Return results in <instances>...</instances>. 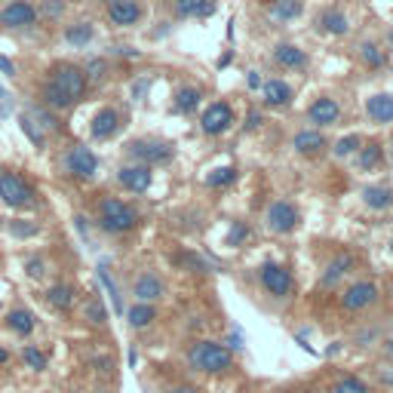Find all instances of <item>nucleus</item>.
<instances>
[{
  "instance_id": "f257e3e1",
  "label": "nucleus",
  "mask_w": 393,
  "mask_h": 393,
  "mask_svg": "<svg viewBox=\"0 0 393 393\" xmlns=\"http://www.w3.org/2000/svg\"><path fill=\"white\" fill-rule=\"evenodd\" d=\"M87 92V71L77 65H55L49 71V80L44 87V102L55 111H65L74 102H80Z\"/></svg>"
},
{
  "instance_id": "f03ea898",
  "label": "nucleus",
  "mask_w": 393,
  "mask_h": 393,
  "mask_svg": "<svg viewBox=\"0 0 393 393\" xmlns=\"http://www.w3.org/2000/svg\"><path fill=\"white\" fill-rule=\"evenodd\" d=\"M191 369L206 372V375H225L234 366V350L218 341H194L188 350Z\"/></svg>"
},
{
  "instance_id": "7ed1b4c3",
  "label": "nucleus",
  "mask_w": 393,
  "mask_h": 393,
  "mask_svg": "<svg viewBox=\"0 0 393 393\" xmlns=\"http://www.w3.org/2000/svg\"><path fill=\"white\" fill-rule=\"evenodd\" d=\"M98 225L108 234H126L139 225V212H135L130 203H123V200L105 197L102 203H98Z\"/></svg>"
},
{
  "instance_id": "20e7f679",
  "label": "nucleus",
  "mask_w": 393,
  "mask_h": 393,
  "mask_svg": "<svg viewBox=\"0 0 393 393\" xmlns=\"http://www.w3.org/2000/svg\"><path fill=\"white\" fill-rule=\"evenodd\" d=\"M0 200L12 209H28V206L37 203V194L19 173H3L0 175Z\"/></svg>"
},
{
  "instance_id": "39448f33",
  "label": "nucleus",
  "mask_w": 393,
  "mask_h": 393,
  "mask_svg": "<svg viewBox=\"0 0 393 393\" xmlns=\"http://www.w3.org/2000/svg\"><path fill=\"white\" fill-rule=\"evenodd\" d=\"M264 225L274 234H292L302 225V212H298L289 200H274V203L264 209Z\"/></svg>"
},
{
  "instance_id": "423d86ee",
  "label": "nucleus",
  "mask_w": 393,
  "mask_h": 393,
  "mask_svg": "<svg viewBox=\"0 0 393 393\" xmlns=\"http://www.w3.org/2000/svg\"><path fill=\"white\" fill-rule=\"evenodd\" d=\"M130 154L135 160H141V166H151V163H166L175 154V148L169 141H154V139H139L130 145Z\"/></svg>"
},
{
  "instance_id": "0eeeda50",
  "label": "nucleus",
  "mask_w": 393,
  "mask_h": 393,
  "mask_svg": "<svg viewBox=\"0 0 393 393\" xmlns=\"http://www.w3.org/2000/svg\"><path fill=\"white\" fill-rule=\"evenodd\" d=\"M261 286L264 292H270L274 298H286L292 289H295V280H292V274L283 268V264H264L261 268Z\"/></svg>"
},
{
  "instance_id": "6e6552de",
  "label": "nucleus",
  "mask_w": 393,
  "mask_h": 393,
  "mask_svg": "<svg viewBox=\"0 0 393 393\" xmlns=\"http://www.w3.org/2000/svg\"><path fill=\"white\" fill-rule=\"evenodd\" d=\"M375 302H378V286L372 280L353 283L350 289H344V295H341V307H344L347 313H356V311H363V307H369Z\"/></svg>"
},
{
  "instance_id": "1a4fd4ad",
  "label": "nucleus",
  "mask_w": 393,
  "mask_h": 393,
  "mask_svg": "<svg viewBox=\"0 0 393 393\" xmlns=\"http://www.w3.org/2000/svg\"><path fill=\"white\" fill-rule=\"evenodd\" d=\"M231 123H234V108L227 102L209 105L203 111V117H200V126H203L206 135H221L225 130H231Z\"/></svg>"
},
{
  "instance_id": "9d476101",
  "label": "nucleus",
  "mask_w": 393,
  "mask_h": 393,
  "mask_svg": "<svg viewBox=\"0 0 393 393\" xmlns=\"http://www.w3.org/2000/svg\"><path fill=\"white\" fill-rule=\"evenodd\" d=\"M34 22H37V10L28 0H12L10 6L0 10V25L6 28H31Z\"/></svg>"
},
{
  "instance_id": "9b49d317",
  "label": "nucleus",
  "mask_w": 393,
  "mask_h": 393,
  "mask_svg": "<svg viewBox=\"0 0 393 393\" xmlns=\"http://www.w3.org/2000/svg\"><path fill=\"white\" fill-rule=\"evenodd\" d=\"M68 173L71 175H77V178H92L96 175V169H98V157L89 151L87 145H74L68 151Z\"/></svg>"
},
{
  "instance_id": "f8f14e48",
  "label": "nucleus",
  "mask_w": 393,
  "mask_h": 393,
  "mask_svg": "<svg viewBox=\"0 0 393 393\" xmlns=\"http://www.w3.org/2000/svg\"><path fill=\"white\" fill-rule=\"evenodd\" d=\"M117 182L123 184L126 191H132V194H145L148 188H151V182H154V175H151V166H123L117 173Z\"/></svg>"
},
{
  "instance_id": "ddd939ff",
  "label": "nucleus",
  "mask_w": 393,
  "mask_h": 393,
  "mask_svg": "<svg viewBox=\"0 0 393 393\" xmlns=\"http://www.w3.org/2000/svg\"><path fill=\"white\" fill-rule=\"evenodd\" d=\"M108 16H111L114 25L130 28V25H135L141 19V6L135 3V0H111V3H108Z\"/></svg>"
},
{
  "instance_id": "4468645a",
  "label": "nucleus",
  "mask_w": 393,
  "mask_h": 393,
  "mask_svg": "<svg viewBox=\"0 0 393 393\" xmlns=\"http://www.w3.org/2000/svg\"><path fill=\"white\" fill-rule=\"evenodd\" d=\"M117 130H120V114H117V111H114V108L96 111V117H92V126H89L92 139L105 141V139H111V135L117 132Z\"/></svg>"
},
{
  "instance_id": "2eb2a0df",
  "label": "nucleus",
  "mask_w": 393,
  "mask_h": 393,
  "mask_svg": "<svg viewBox=\"0 0 393 393\" xmlns=\"http://www.w3.org/2000/svg\"><path fill=\"white\" fill-rule=\"evenodd\" d=\"M366 114L375 123H390L393 120V92H375V96H369Z\"/></svg>"
},
{
  "instance_id": "dca6fc26",
  "label": "nucleus",
  "mask_w": 393,
  "mask_h": 393,
  "mask_svg": "<svg viewBox=\"0 0 393 393\" xmlns=\"http://www.w3.org/2000/svg\"><path fill=\"white\" fill-rule=\"evenodd\" d=\"M338 114H341L338 102L323 96V98H317V102L307 108V120H311V123H317V126H332L335 120H338Z\"/></svg>"
},
{
  "instance_id": "f3484780",
  "label": "nucleus",
  "mask_w": 393,
  "mask_h": 393,
  "mask_svg": "<svg viewBox=\"0 0 393 393\" xmlns=\"http://www.w3.org/2000/svg\"><path fill=\"white\" fill-rule=\"evenodd\" d=\"M274 62L280 68H304L307 65V53L298 44H277L274 46Z\"/></svg>"
},
{
  "instance_id": "a211bd4d",
  "label": "nucleus",
  "mask_w": 393,
  "mask_h": 393,
  "mask_svg": "<svg viewBox=\"0 0 393 393\" xmlns=\"http://www.w3.org/2000/svg\"><path fill=\"white\" fill-rule=\"evenodd\" d=\"M261 92H264V105H270V108H286L292 102V87L286 80L261 83Z\"/></svg>"
},
{
  "instance_id": "6ab92c4d",
  "label": "nucleus",
  "mask_w": 393,
  "mask_h": 393,
  "mask_svg": "<svg viewBox=\"0 0 393 393\" xmlns=\"http://www.w3.org/2000/svg\"><path fill=\"white\" fill-rule=\"evenodd\" d=\"M132 292H135V298H139V302L151 304V302H157V298L163 295V280L157 274H141L139 280H135Z\"/></svg>"
},
{
  "instance_id": "aec40b11",
  "label": "nucleus",
  "mask_w": 393,
  "mask_h": 393,
  "mask_svg": "<svg viewBox=\"0 0 393 393\" xmlns=\"http://www.w3.org/2000/svg\"><path fill=\"white\" fill-rule=\"evenodd\" d=\"M363 203L375 212L390 209L393 206V188H387V184H369V188H363Z\"/></svg>"
},
{
  "instance_id": "412c9836",
  "label": "nucleus",
  "mask_w": 393,
  "mask_h": 393,
  "mask_svg": "<svg viewBox=\"0 0 393 393\" xmlns=\"http://www.w3.org/2000/svg\"><path fill=\"white\" fill-rule=\"evenodd\" d=\"M34 326H37V320H34V313L28 311V307H16V311L6 313V329L22 335V338H28V335L34 332Z\"/></svg>"
},
{
  "instance_id": "4be33fe9",
  "label": "nucleus",
  "mask_w": 393,
  "mask_h": 393,
  "mask_svg": "<svg viewBox=\"0 0 393 393\" xmlns=\"http://www.w3.org/2000/svg\"><path fill=\"white\" fill-rule=\"evenodd\" d=\"M175 12L182 19H206L216 12L212 0H175Z\"/></svg>"
},
{
  "instance_id": "5701e85b",
  "label": "nucleus",
  "mask_w": 393,
  "mask_h": 393,
  "mask_svg": "<svg viewBox=\"0 0 393 393\" xmlns=\"http://www.w3.org/2000/svg\"><path fill=\"white\" fill-rule=\"evenodd\" d=\"M317 25L323 28L326 34H332V37H344V34L350 31V22H347V16L341 10H326L323 16L317 19Z\"/></svg>"
},
{
  "instance_id": "b1692460",
  "label": "nucleus",
  "mask_w": 393,
  "mask_h": 393,
  "mask_svg": "<svg viewBox=\"0 0 393 393\" xmlns=\"http://www.w3.org/2000/svg\"><path fill=\"white\" fill-rule=\"evenodd\" d=\"M292 148L304 157H313L326 148V139H323V132H298L295 141H292Z\"/></svg>"
},
{
  "instance_id": "393cba45",
  "label": "nucleus",
  "mask_w": 393,
  "mask_h": 393,
  "mask_svg": "<svg viewBox=\"0 0 393 393\" xmlns=\"http://www.w3.org/2000/svg\"><path fill=\"white\" fill-rule=\"evenodd\" d=\"M302 0H274V6H270V19L274 22H292V19L302 16Z\"/></svg>"
},
{
  "instance_id": "a878e982",
  "label": "nucleus",
  "mask_w": 393,
  "mask_h": 393,
  "mask_svg": "<svg viewBox=\"0 0 393 393\" xmlns=\"http://www.w3.org/2000/svg\"><path fill=\"white\" fill-rule=\"evenodd\" d=\"M350 264H353V255H347V252L344 255H335V259L329 261L326 274H323V286H335L350 270Z\"/></svg>"
},
{
  "instance_id": "bb28decb",
  "label": "nucleus",
  "mask_w": 393,
  "mask_h": 393,
  "mask_svg": "<svg viewBox=\"0 0 393 393\" xmlns=\"http://www.w3.org/2000/svg\"><path fill=\"white\" fill-rule=\"evenodd\" d=\"M126 320H130L132 329H145V326H151L157 320V311H154V304L139 302V304H132L130 311H126Z\"/></svg>"
},
{
  "instance_id": "cd10ccee",
  "label": "nucleus",
  "mask_w": 393,
  "mask_h": 393,
  "mask_svg": "<svg viewBox=\"0 0 393 393\" xmlns=\"http://www.w3.org/2000/svg\"><path fill=\"white\" fill-rule=\"evenodd\" d=\"M200 98H203V92H200L197 87H182L178 89V96H175V111L178 114H194Z\"/></svg>"
},
{
  "instance_id": "c85d7f7f",
  "label": "nucleus",
  "mask_w": 393,
  "mask_h": 393,
  "mask_svg": "<svg viewBox=\"0 0 393 393\" xmlns=\"http://www.w3.org/2000/svg\"><path fill=\"white\" fill-rule=\"evenodd\" d=\"M92 37H96V28H92L89 22H77V25L65 28V40L71 46H87Z\"/></svg>"
},
{
  "instance_id": "c756f323",
  "label": "nucleus",
  "mask_w": 393,
  "mask_h": 393,
  "mask_svg": "<svg viewBox=\"0 0 393 393\" xmlns=\"http://www.w3.org/2000/svg\"><path fill=\"white\" fill-rule=\"evenodd\" d=\"M46 298H49V304H53V307H59V311H68V307L74 304V289H71V286H65V283H55L53 289L46 292Z\"/></svg>"
},
{
  "instance_id": "7c9ffc66",
  "label": "nucleus",
  "mask_w": 393,
  "mask_h": 393,
  "mask_svg": "<svg viewBox=\"0 0 393 393\" xmlns=\"http://www.w3.org/2000/svg\"><path fill=\"white\" fill-rule=\"evenodd\" d=\"M234 182H237V169H234V166H221V169H216V173L206 178L209 188H227V184H234Z\"/></svg>"
},
{
  "instance_id": "2f4dec72",
  "label": "nucleus",
  "mask_w": 393,
  "mask_h": 393,
  "mask_svg": "<svg viewBox=\"0 0 393 393\" xmlns=\"http://www.w3.org/2000/svg\"><path fill=\"white\" fill-rule=\"evenodd\" d=\"M332 393H369V384L363 381V378L347 375V378H341V381H335Z\"/></svg>"
},
{
  "instance_id": "473e14b6",
  "label": "nucleus",
  "mask_w": 393,
  "mask_h": 393,
  "mask_svg": "<svg viewBox=\"0 0 393 393\" xmlns=\"http://www.w3.org/2000/svg\"><path fill=\"white\" fill-rule=\"evenodd\" d=\"M22 360H25V366H28V369H34V372H44V369H46V363H49L44 350H37L34 344H28V347L22 350Z\"/></svg>"
},
{
  "instance_id": "72a5a7b5",
  "label": "nucleus",
  "mask_w": 393,
  "mask_h": 393,
  "mask_svg": "<svg viewBox=\"0 0 393 393\" xmlns=\"http://www.w3.org/2000/svg\"><path fill=\"white\" fill-rule=\"evenodd\" d=\"M360 148H363V139H360V135H344V139L335 141L332 151H335V157H350V154L360 151Z\"/></svg>"
},
{
  "instance_id": "f704fd0d",
  "label": "nucleus",
  "mask_w": 393,
  "mask_h": 393,
  "mask_svg": "<svg viewBox=\"0 0 393 393\" xmlns=\"http://www.w3.org/2000/svg\"><path fill=\"white\" fill-rule=\"evenodd\" d=\"M83 317H87L89 323H96V326H105L108 311H105V304L98 302V298H92V302H87V307H83Z\"/></svg>"
},
{
  "instance_id": "c9c22d12",
  "label": "nucleus",
  "mask_w": 393,
  "mask_h": 393,
  "mask_svg": "<svg viewBox=\"0 0 393 393\" xmlns=\"http://www.w3.org/2000/svg\"><path fill=\"white\" fill-rule=\"evenodd\" d=\"M378 163H381V145H375V141H372V145H366L360 151V166L363 169H372V166H378Z\"/></svg>"
},
{
  "instance_id": "e433bc0d",
  "label": "nucleus",
  "mask_w": 393,
  "mask_h": 393,
  "mask_svg": "<svg viewBox=\"0 0 393 393\" xmlns=\"http://www.w3.org/2000/svg\"><path fill=\"white\" fill-rule=\"evenodd\" d=\"M360 55H363V62H366L369 68H381L384 65V55H381V49H378L375 44H363Z\"/></svg>"
},
{
  "instance_id": "4c0bfd02",
  "label": "nucleus",
  "mask_w": 393,
  "mask_h": 393,
  "mask_svg": "<svg viewBox=\"0 0 393 393\" xmlns=\"http://www.w3.org/2000/svg\"><path fill=\"white\" fill-rule=\"evenodd\" d=\"M98 280H102V283H105V289L111 292L114 311H117V313H123V304H120V295H117V286H114V280H111V277H108V270H105V268H98Z\"/></svg>"
},
{
  "instance_id": "58836bf2",
  "label": "nucleus",
  "mask_w": 393,
  "mask_h": 393,
  "mask_svg": "<svg viewBox=\"0 0 393 393\" xmlns=\"http://www.w3.org/2000/svg\"><path fill=\"white\" fill-rule=\"evenodd\" d=\"M19 126H22V132H25L28 139L34 141V145H37V148H44V135H40V132L31 126V117H28V114H22V117H19Z\"/></svg>"
},
{
  "instance_id": "ea45409f",
  "label": "nucleus",
  "mask_w": 393,
  "mask_h": 393,
  "mask_svg": "<svg viewBox=\"0 0 393 393\" xmlns=\"http://www.w3.org/2000/svg\"><path fill=\"white\" fill-rule=\"evenodd\" d=\"M10 234H12V237H34V234H37V225H28V221H12Z\"/></svg>"
},
{
  "instance_id": "a19ab883",
  "label": "nucleus",
  "mask_w": 393,
  "mask_h": 393,
  "mask_svg": "<svg viewBox=\"0 0 393 393\" xmlns=\"http://www.w3.org/2000/svg\"><path fill=\"white\" fill-rule=\"evenodd\" d=\"M246 237H249V227L243 225V221H237V225L231 227V246H240V243L246 240Z\"/></svg>"
},
{
  "instance_id": "79ce46f5",
  "label": "nucleus",
  "mask_w": 393,
  "mask_h": 393,
  "mask_svg": "<svg viewBox=\"0 0 393 393\" xmlns=\"http://www.w3.org/2000/svg\"><path fill=\"white\" fill-rule=\"evenodd\" d=\"M25 268H28V277H44V261L40 259H31Z\"/></svg>"
},
{
  "instance_id": "37998d69",
  "label": "nucleus",
  "mask_w": 393,
  "mask_h": 393,
  "mask_svg": "<svg viewBox=\"0 0 393 393\" xmlns=\"http://www.w3.org/2000/svg\"><path fill=\"white\" fill-rule=\"evenodd\" d=\"M31 114H34V117H37V120H44V126H46V130H55V126H59V123H55V120H53V117H49V114H46V111H40V108H34Z\"/></svg>"
},
{
  "instance_id": "c03bdc74",
  "label": "nucleus",
  "mask_w": 393,
  "mask_h": 393,
  "mask_svg": "<svg viewBox=\"0 0 393 393\" xmlns=\"http://www.w3.org/2000/svg\"><path fill=\"white\" fill-rule=\"evenodd\" d=\"M62 10H65V3H59V0H49V3H46V12H49V16H59Z\"/></svg>"
},
{
  "instance_id": "a18cd8bd",
  "label": "nucleus",
  "mask_w": 393,
  "mask_h": 393,
  "mask_svg": "<svg viewBox=\"0 0 393 393\" xmlns=\"http://www.w3.org/2000/svg\"><path fill=\"white\" fill-rule=\"evenodd\" d=\"M249 89H261V77H259V71H249Z\"/></svg>"
},
{
  "instance_id": "49530a36",
  "label": "nucleus",
  "mask_w": 393,
  "mask_h": 393,
  "mask_svg": "<svg viewBox=\"0 0 393 393\" xmlns=\"http://www.w3.org/2000/svg\"><path fill=\"white\" fill-rule=\"evenodd\" d=\"M246 120H249V123H246L249 130H259V126H261V114H259V111H252V114H249Z\"/></svg>"
},
{
  "instance_id": "de8ad7c7",
  "label": "nucleus",
  "mask_w": 393,
  "mask_h": 393,
  "mask_svg": "<svg viewBox=\"0 0 393 393\" xmlns=\"http://www.w3.org/2000/svg\"><path fill=\"white\" fill-rule=\"evenodd\" d=\"M0 71H3V74H16V65H12V62L10 59H3V55H0Z\"/></svg>"
},
{
  "instance_id": "09e8293b",
  "label": "nucleus",
  "mask_w": 393,
  "mask_h": 393,
  "mask_svg": "<svg viewBox=\"0 0 393 393\" xmlns=\"http://www.w3.org/2000/svg\"><path fill=\"white\" fill-rule=\"evenodd\" d=\"M378 378H381V384L393 387V369H381V372H378Z\"/></svg>"
},
{
  "instance_id": "8fccbe9b",
  "label": "nucleus",
  "mask_w": 393,
  "mask_h": 393,
  "mask_svg": "<svg viewBox=\"0 0 393 393\" xmlns=\"http://www.w3.org/2000/svg\"><path fill=\"white\" fill-rule=\"evenodd\" d=\"M240 347H243V335L234 332V335H231V350H240Z\"/></svg>"
},
{
  "instance_id": "3c124183",
  "label": "nucleus",
  "mask_w": 393,
  "mask_h": 393,
  "mask_svg": "<svg viewBox=\"0 0 393 393\" xmlns=\"http://www.w3.org/2000/svg\"><path fill=\"white\" fill-rule=\"evenodd\" d=\"M89 71H92V77H102V71H105V62H92V65H89Z\"/></svg>"
},
{
  "instance_id": "603ef678",
  "label": "nucleus",
  "mask_w": 393,
  "mask_h": 393,
  "mask_svg": "<svg viewBox=\"0 0 393 393\" xmlns=\"http://www.w3.org/2000/svg\"><path fill=\"white\" fill-rule=\"evenodd\" d=\"M6 363H10V350L0 347V366H6Z\"/></svg>"
},
{
  "instance_id": "864d4df0",
  "label": "nucleus",
  "mask_w": 393,
  "mask_h": 393,
  "mask_svg": "<svg viewBox=\"0 0 393 393\" xmlns=\"http://www.w3.org/2000/svg\"><path fill=\"white\" fill-rule=\"evenodd\" d=\"M225 65H231V53H225V55L218 59V68H225Z\"/></svg>"
},
{
  "instance_id": "5fc2aeb1",
  "label": "nucleus",
  "mask_w": 393,
  "mask_h": 393,
  "mask_svg": "<svg viewBox=\"0 0 393 393\" xmlns=\"http://www.w3.org/2000/svg\"><path fill=\"white\" fill-rule=\"evenodd\" d=\"M169 393H197V390H194V387H173Z\"/></svg>"
},
{
  "instance_id": "6e6d98bb",
  "label": "nucleus",
  "mask_w": 393,
  "mask_h": 393,
  "mask_svg": "<svg viewBox=\"0 0 393 393\" xmlns=\"http://www.w3.org/2000/svg\"><path fill=\"white\" fill-rule=\"evenodd\" d=\"M384 350H387V356L393 360V338H387V344H384Z\"/></svg>"
},
{
  "instance_id": "4d7b16f0",
  "label": "nucleus",
  "mask_w": 393,
  "mask_h": 393,
  "mask_svg": "<svg viewBox=\"0 0 393 393\" xmlns=\"http://www.w3.org/2000/svg\"><path fill=\"white\" fill-rule=\"evenodd\" d=\"M390 44H393V31H390Z\"/></svg>"
},
{
  "instance_id": "13d9d810",
  "label": "nucleus",
  "mask_w": 393,
  "mask_h": 393,
  "mask_svg": "<svg viewBox=\"0 0 393 393\" xmlns=\"http://www.w3.org/2000/svg\"><path fill=\"white\" fill-rule=\"evenodd\" d=\"M390 252H393V240H390Z\"/></svg>"
},
{
  "instance_id": "bf43d9fd",
  "label": "nucleus",
  "mask_w": 393,
  "mask_h": 393,
  "mask_svg": "<svg viewBox=\"0 0 393 393\" xmlns=\"http://www.w3.org/2000/svg\"><path fill=\"white\" fill-rule=\"evenodd\" d=\"M390 157H393V145H390Z\"/></svg>"
}]
</instances>
